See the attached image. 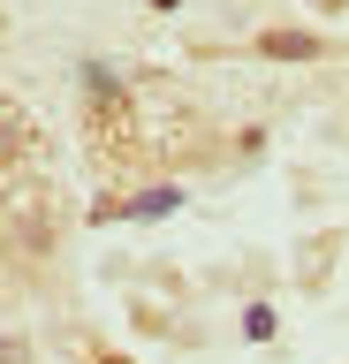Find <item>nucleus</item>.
I'll list each match as a JSON object with an SVG mask.
<instances>
[{
    "label": "nucleus",
    "instance_id": "f257e3e1",
    "mask_svg": "<svg viewBox=\"0 0 349 364\" xmlns=\"http://www.w3.org/2000/svg\"><path fill=\"white\" fill-rule=\"evenodd\" d=\"M84 136H92V152L107 159V167H122V159L137 152V99H129V84L122 76H107V68H84Z\"/></svg>",
    "mask_w": 349,
    "mask_h": 364
},
{
    "label": "nucleus",
    "instance_id": "f03ea898",
    "mask_svg": "<svg viewBox=\"0 0 349 364\" xmlns=\"http://www.w3.org/2000/svg\"><path fill=\"white\" fill-rule=\"evenodd\" d=\"M258 53H266V61H319L326 46L311 38V31H266V38H258Z\"/></svg>",
    "mask_w": 349,
    "mask_h": 364
},
{
    "label": "nucleus",
    "instance_id": "7ed1b4c3",
    "mask_svg": "<svg viewBox=\"0 0 349 364\" xmlns=\"http://www.w3.org/2000/svg\"><path fill=\"white\" fill-rule=\"evenodd\" d=\"M92 364H129V357H114V349H99V357H92Z\"/></svg>",
    "mask_w": 349,
    "mask_h": 364
}]
</instances>
